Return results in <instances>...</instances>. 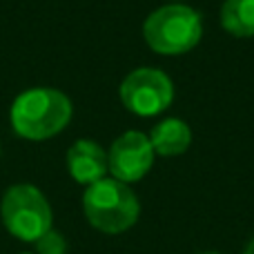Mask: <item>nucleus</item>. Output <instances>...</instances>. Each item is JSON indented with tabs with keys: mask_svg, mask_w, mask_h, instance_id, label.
I'll return each instance as SVG.
<instances>
[{
	"mask_svg": "<svg viewBox=\"0 0 254 254\" xmlns=\"http://www.w3.org/2000/svg\"><path fill=\"white\" fill-rule=\"evenodd\" d=\"M67 170L71 179L80 185H92L105 179L110 165H107V152L89 138H80L67 149Z\"/></svg>",
	"mask_w": 254,
	"mask_h": 254,
	"instance_id": "7",
	"label": "nucleus"
},
{
	"mask_svg": "<svg viewBox=\"0 0 254 254\" xmlns=\"http://www.w3.org/2000/svg\"><path fill=\"white\" fill-rule=\"evenodd\" d=\"M203 254H221V252H203Z\"/></svg>",
	"mask_w": 254,
	"mask_h": 254,
	"instance_id": "12",
	"label": "nucleus"
},
{
	"mask_svg": "<svg viewBox=\"0 0 254 254\" xmlns=\"http://www.w3.org/2000/svg\"><path fill=\"white\" fill-rule=\"evenodd\" d=\"M203 22L192 7L172 2L158 7L143 22V38L156 54L163 56H181L201 43Z\"/></svg>",
	"mask_w": 254,
	"mask_h": 254,
	"instance_id": "3",
	"label": "nucleus"
},
{
	"mask_svg": "<svg viewBox=\"0 0 254 254\" xmlns=\"http://www.w3.org/2000/svg\"><path fill=\"white\" fill-rule=\"evenodd\" d=\"M221 27L234 38H252L254 0H225L221 7Z\"/></svg>",
	"mask_w": 254,
	"mask_h": 254,
	"instance_id": "9",
	"label": "nucleus"
},
{
	"mask_svg": "<svg viewBox=\"0 0 254 254\" xmlns=\"http://www.w3.org/2000/svg\"><path fill=\"white\" fill-rule=\"evenodd\" d=\"M154 147L149 136L138 129H129L121 134L112 143L107 152V165H110L112 179L123 183H136L140 181L154 165Z\"/></svg>",
	"mask_w": 254,
	"mask_h": 254,
	"instance_id": "6",
	"label": "nucleus"
},
{
	"mask_svg": "<svg viewBox=\"0 0 254 254\" xmlns=\"http://www.w3.org/2000/svg\"><path fill=\"white\" fill-rule=\"evenodd\" d=\"M243 254H254V239H252V241L246 246V250H243Z\"/></svg>",
	"mask_w": 254,
	"mask_h": 254,
	"instance_id": "11",
	"label": "nucleus"
},
{
	"mask_svg": "<svg viewBox=\"0 0 254 254\" xmlns=\"http://www.w3.org/2000/svg\"><path fill=\"white\" fill-rule=\"evenodd\" d=\"M83 212L92 228L105 234H121L138 221L140 203L131 188L112 176L87 185L83 194Z\"/></svg>",
	"mask_w": 254,
	"mask_h": 254,
	"instance_id": "2",
	"label": "nucleus"
},
{
	"mask_svg": "<svg viewBox=\"0 0 254 254\" xmlns=\"http://www.w3.org/2000/svg\"><path fill=\"white\" fill-rule=\"evenodd\" d=\"M9 121L22 138L47 140L61 134L71 121V101L54 87L27 89L11 103Z\"/></svg>",
	"mask_w": 254,
	"mask_h": 254,
	"instance_id": "1",
	"label": "nucleus"
},
{
	"mask_svg": "<svg viewBox=\"0 0 254 254\" xmlns=\"http://www.w3.org/2000/svg\"><path fill=\"white\" fill-rule=\"evenodd\" d=\"M0 216L11 237L25 243H36L47 230H52V205L36 185L18 183L4 192L0 203Z\"/></svg>",
	"mask_w": 254,
	"mask_h": 254,
	"instance_id": "4",
	"label": "nucleus"
},
{
	"mask_svg": "<svg viewBox=\"0 0 254 254\" xmlns=\"http://www.w3.org/2000/svg\"><path fill=\"white\" fill-rule=\"evenodd\" d=\"M121 101L136 116H158L174 101V85L156 67H138L121 83Z\"/></svg>",
	"mask_w": 254,
	"mask_h": 254,
	"instance_id": "5",
	"label": "nucleus"
},
{
	"mask_svg": "<svg viewBox=\"0 0 254 254\" xmlns=\"http://www.w3.org/2000/svg\"><path fill=\"white\" fill-rule=\"evenodd\" d=\"M22 254H34V252H22Z\"/></svg>",
	"mask_w": 254,
	"mask_h": 254,
	"instance_id": "13",
	"label": "nucleus"
},
{
	"mask_svg": "<svg viewBox=\"0 0 254 254\" xmlns=\"http://www.w3.org/2000/svg\"><path fill=\"white\" fill-rule=\"evenodd\" d=\"M36 254H67V239L58 230H47L36 241Z\"/></svg>",
	"mask_w": 254,
	"mask_h": 254,
	"instance_id": "10",
	"label": "nucleus"
},
{
	"mask_svg": "<svg viewBox=\"0 0 254 254\" xmlns=\"http://www.w3.org/2000/svg\"><path fill=\"white\" fill-rule=\"evenodd\" d=\"M149 143L158 156H179L192 145V129L181 119H165L149 131Z\"/></svg>",
	"mask_w": 254,
	"mask_h": 254,
	"instance_id": "8",
	"label": "nucleus"
}]
</instances>
